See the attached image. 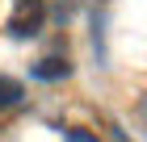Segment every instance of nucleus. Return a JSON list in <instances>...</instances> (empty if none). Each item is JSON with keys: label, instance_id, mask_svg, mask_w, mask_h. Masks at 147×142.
Masks as SVG:
<instances>
[{"label": "nucleus", "instance_id": "f257e3e1", "mask_svg": "<svg viewBox=\"0 0 147 142\" xmlns=\"http://www.w3.org/2000/svg\"><path fill=\"white\" fill-rule=\"evenodd\" d=\"M42 21H46V0H13V13L4 21V29L13 38H34L42 29Z\"/></svg>", "mask_w": 147, "mask_h": 142}, {"label": "nucleus", "instance_id": "f03ea898", "mask_svg": "<svg viewBox=\"0 0 147 142\" xmlns=\"http://www.w3.org/2000/svg\"><path fill=\"white\" fill-rule=\"evenodd\" d=\"M63 75H71L67 59H42V63L34 67V79H63Z\"/></svg>", "mask_w": 147, "mask_h": 142}, {"label": "nucleus", "instance_id": "7ed1b4c3", "mask_svg": "<svg viewBox=\"0 0 147 142\" xmlns=\"http://www.w3.org/2000/svg\"><path fill=\"white\" fill-rule=\"evenodd\" d=\"M21 96H25L21 79H13V75H0V113H4V109H13V105H17Z\"/></svg>", "mask_w": 147, "mask_h": 142}, {"label": "nucleus", "instance_id": "20e7f679", "mask_svg": "<svg viewBox=\"0 0 147 142\" xmlns=\"http://www.w3.org/2000/svg\"><path fill=\"white\" fill-rule=\"evenodd\" d=\"M63 142H101V138H97V134H84V130H71Z\"/></svg>", "mask_w": 147, "mask_h": 142}]
</instances>
